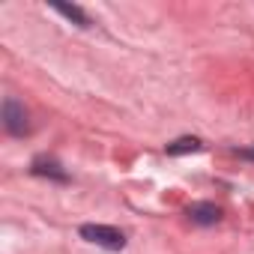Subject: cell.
Masks as SVG:
<instances>
[{
    "mask_svg": "<svg viewBox=\"0 0 254 254\" xmlns=\"http://www.w3.org/2000/svg\"><path fill=\"white\" fill-rule=\"evenodd\" d=\"M81 239L108 248V251H123L126 248V233L111 227V224H81Z\"/></svg>",
    "mask_w": 254,
    "mask_h": 254,
    "instance_id": "obj_1",
    "label": "cell"
},
{
    "mask_svg": "<svg viewBox=\"0 0 254 254\" xmlns=\"http://www.w3.org/2000/svg\"><path fill=\"white\" fill-rule=\"evenodd\" d=\"M3 126H6V132L9 135H15V138H21V135H27V111H24V105L18 102V99H6L3 102Z\"/></svg>",
    "mask_w": 254,
    "mask_h": 254,
    "instance_id": "obj_2",
    "label": "cell"
},
{
    "mask_svg": "<svg viewBox=\"0 0 254 254\" xmlns=\"http://www.w3.org/2000/svg\"><path fill=\"white\" fill-rule=\"evenodd\" d=\"M189 218H191L194 224L209 227V224H215V221L221 218V209H218L215 203H209V200H194V203L189 206Z\"/></svg>",
    "mask_w": 254,
    "mask_h": 254,
    "instance_id": "obj_3",
    "label": "cell"
},
{
    "mask_svg": "<svg viewBox=\"0 0 254 254\" xmlns=\"http://www.w3.org/2000/svg\"><path fill=\"white\" fill-rule=\"evenodd\" d=\"M30 171H33L36 177H51V180H57V183H66V180H69V177H66V171H63V168H60L54 159H45V156L33 159Z\"/></svg>",
    "mask_w": 254,
    "mask_h": 254,
    "instance_id": "obj_4",
    "label": "cell"
},
{
    "mask_svg": "<svg viewBox=\"0 0 254 254\" xmlns=\"http://www.w3.org/2000/svg\"><path fill=\"white\" fill-rule=\"evenodd\" d=\"M51 9H54V12H60L63 18L75 21L78 27H90V18H87V12H84L81 6H75V3H72V6H69V3H51Z\"/></svg>",
    "mask_w": 254,
    "mask_h": 254,
    "instance_id": "obj_5",
    "label": "cell"
},
{
    "mask_svg": "<svg viewBox=\"0 0 254 254\" xmlns=\"http://www.w3.org/2000/svg\"><path fill=\"white\" fill-rule=\"evenodd\" d=\"M165 150H168V156H186V153H197L200 150V141L197 138H177Z\"/></svg>",
    "mask_w": 254,
    "mask_h": 254,
    "instance_id": "obj_6",
    "label": "cell"
},
{
    "mask_svg": "<svg viewBox=\"0 0 254 254\" xmlns=\"http://www.w3.org/2000/svg\"><path fill=\"white\" fill-rule=\"evenodd\" d=\"M242 156H248V159H254V150H245V153H242Z\"/></svg>",
    "mask_w": 254,
    "mask_h": 254,
    "instance_id": "obj_7",
    "label": "cell"
}]
</instances>
